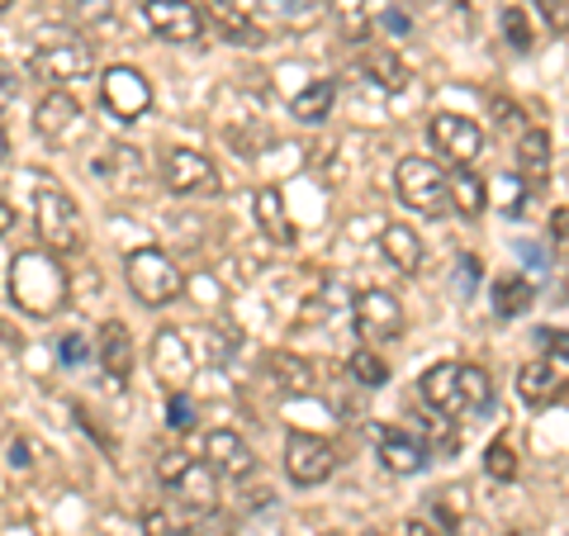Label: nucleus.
Masks as SVG:
<instances>
[{
    "label": "nucleus",
    "mask_w": 569,
    "mask_h": 536,
    "mask_svg": "<svg viewBox=\"0 0 569 536\" xmlns=\"http://www.w3.org/2000/svg\"><path fill=\"white\" fill-rule=\"evenodd\" d=\"M332 100H337V81L318 77V81H309L305 91L290 100V115H295L299 123H323V119L332 115Z\"/></svg>",
    "instance_id": "393cba45"
},
{
    "label": "nucleus",
    "mask_w": 569,
    "mask_h": 536,
    "mask_svg": "<svg viewBox=\"0 0 569 536\" xmlns=\"http://www.w3.org/2000/svg\"><path fill=\"white\" fill-rule=\"evenodd\" d=\"M33 228H39V238L58 257L81 252L86 247V219H81L77 200H71L62 186H39V195H33Z\"/></svg>",
    "instance_id": "f03ea898"
},
{
    "label": "nucleus",
    "mask_w": 569,
    "mask_h": 536,
    "mask_svg": "<svg viewBox=\"0 0 569 536\" xmlns=\"http://www.w3.org/2000/svg\"><path fill=\"white\" fill-rule=\"evenodd\" d=\"M6 157H10V138H6V129H0V167H6Z\"/></svg>",
    "instance_id": "8fccbe9b"
},
{
    "label": "nucleus",
    "mask_w": 569,
    "mask_h": 536,
    "mask_svg": "<svg viewBox=\"0 0 569 536\" xmlns=\"http://www.w3.org/2000/svg\"><path fill=\"white\" fill-rule=\"evenodd\" d=\"M100 105L114 119L133 123V119H142L152 110V81L142 77L138 67H110L104 71V81H100Z\"/></svg>",
    "instance_id": "6e6552de"
},
{
    "label": "nucleus",
    "mask_w": 569,
    "mask_h": 536,
    "mask_svg": "<svg viewBox=\"0 0 569 536\" xmlns=\"http://www.w3.org/2000/svg\"><path fill=\"white\" fill-rule=\"evenodd\" d=\"M403 536H441V527L422 523V517H408V523H403Z\"/></svg>",
    "instance_id": "a18cd8bd"
},
{
    "label": "nucleus",
    "mask_w": 569,
    "mask_h": 536,
    "mask_svg": "<svg viewBox=\"0 0 569 536\" xmlns=\"http://www.w3.org/2000/svg\"><path fill=\"white\" fill-rule=\"evenodd\" d=\"M96 176L110 190L129 195V190H142V181H148V167H142V152L138 148H129V142H110L104 157L96 162Z\"/></svg>",
    "instance_id": "dca6fc26"
},
{
    "label": "nucleus",
    "mask_w": 569,
    "mask_h": 536,
    "mask_svg": "<svg viewBox=\"0 0 569 536\" xmlns=\"http://www.w3.org/2000/svg\"><path fill=\"white\" fill-rule=\"evenodd\" d=\"M366 71H370V77H376V81L385 86V91H403V86H408V71H403V62H399L389 48L366 52Z\"/></svg>",
    "instance_id": "c756f323"
},
{
    "label": "nucleus",
    "mask_w": 569,
    "mask_h": 536,
    "mask_svg": "<svg viewBox=\"0 0 569 536\" xmlns=\"http://www.w3.org/2000/svg\"><path fill=\"white\" fill-rule=\"evenodd\" d=\"M456 6H470V0H456Z\"/></svg>",
    "instance_id": "603ef678"
},
{
    "label": "nucleus",
    "mask_w": 569,
    "mask_h": 536,
    "mask_svg": "<svg viewBox=\"0 0 569 536\" xmlns=\"http://www.w3.org/2000/svg\"><path fill=\"white\" fill-rule=\"evenodd\" d=\"M537 343H541L550 356H556V361L569 366V332H565V328H541V332H537Z\"/></svg>",
    "instance_id": "ea45409f"
},
{
    "label": "nucleus",
    "mask_w": 569,
    "mask_h": 536,
    "mask_svg": "<svg viewBox=\"0 0 569 536\" xmlns=\"http://www.w3.org/2000/svg\"><path fill=\"white\" fill-rule=\"evenodd\" d=\"M91 67H96L91 48L77 43V39H52V43H39L29 52V77L33 81H77Z\"/></svg>",
    "instance_id": "9d476101"
},
{
    "label": "nucleus",
    "mask_w": 569,
    "mask_h": 536,
    "mask_svg": "<svg viewBox=\"0 0 569 536\" xmlns=\"http://www.w3.org/2000/svg\"><path fill=\"white\" fill-rule=\"evenodd\" d=\"M142 536H190L167 508H148L142 513Z\"/></svg>",
    "instance_id": "4c0bfd02"
},
{
    "label": "nucleus",
    "mask_w": 569,
    "mask_h": 536,
    "mask_svg": "<svg viewBox=\"0 0 569 536\" xmlns=\"http://www.w3.org/2000/svg\"><path fill=\"white\" fill-rule=\"evenodd\" d=\"M541 20L550 24V33H569V0H537Z\"/></svg>",
    "instance_id": "58836bf2"
},
{
    "label": "nucleus",
    "mask_w": 569,
    "mask_h": 536,
    "mask_svg": "<svg viewBox=\"0 0 569 536\" xmlns=\"http://www.w3.org/2000/svg\"><path fill=\"white\" fill-rule=\"evenodd\" d=\"M71 20L77 24H110L114 0H71Z\"/></svg>",
    "instance_id": "f704fd0d"
},
{
    "label": "nucleus",
    "mask_w": 569,
    "mask_h": 536,
    "mask_svg": "<svg viewBox=\"0 0 569 536\" xmlns=\"http://www.w3.org/2000/svg\"><path fill=\"white\" fill-rule=\"evenodd\" d=\"M14 96H20V77L10 67H0V105H10Z\"/></svg>",
    "instance_id": "c03bdc74"
},
{
    "label": "nucleus",
    "mask_w": 569,
    "mask_h": 536,
    "mask_svg": "<svg viewBox=\"0 0 569 536\" xmlns=\"http://www.w3.org/2000/svg\"><path fill=\"white\" fill-rule=\"evenodd\" d=\"M427 138H432V148L447 157L451 167H470L475 157L485 152V129H479L475 119H466V115H432Z\"/></svg>",
    "instance_id": "9b49d317"
},
{
    "label": "nucleus",
    "mask_w": 569,
    "mask_h": 536,
    "mask_svg": "<svg viewBox=\"0 0 569 536\" xmlns=\"http://www.w3.org/2000/svg\"><path fill=\"white\" fill-rule=\"evenodd\" d=\"M142 14H148L157 39H167V43H200V33H204V14L190 0H148Z\"/></svg>",
    "instance_id": "ddd939ff"
},
{
    "label": "nucleus",
    "mask_w": 569,
    "mask_h": 536,
    "mask_svg": "<svg viewBox=\"0 0 569 536\" xmlns=\"http://www.w3.org/2000/svg\"><path fill=\"white\" fill-rule=\"evenodd\" d=\"M498 209L503 214H522V205H527V181L522 176H498Z\"/></svg>",
    "instance_id": "72a5a7b5"
},
{
    "label": "nucleus",
    "mask_w": 569,
    "mask_h": 536,
    "mask_svg": "<svg viewBox=\"0 0 569 536\" xmlns=\"http://www.w3.org/2000/svg\"><path fill=\"white\" fill-rule=\"evenodd\" d=\"M370 536H385V532H370Z\"/></svg>",
    "instance_id": "864d4df0"
},
{
    "label": "nucleus",
    "mask_w": 569,
    "mask_h": 536,
    "mask_svg": "<svg viewBox=\"0 0 569 536\" xmlns=\"http://www.w3.org/2000/svg\"><path fill=\"white\" fill-rule=\"evenodd\" d=\"M337 470V451L323 441V437H313V433H290L284 437V475L295 479V485H323V479Z\"/></svg>",
    "instance_id": "1a4fd4ad"
},
{
    "label": "nucleus",
    "mask_w": 569,
    "mask_h": 536,
    "mask_svg": "<svg viewBox=\"0 0 569 536\" xmlns=\"http://www.w3.org/2000/svg\"><path fill=\"white\" fill-rule=\"evenodd\" d=\"M395 190L408 209L427 214V219H437V214L451 209V176L441 171L432 157H403L395 167Z\"/></svg>",
    "instance_id": "20e7f679"
},
{
    "label": "nucleus",
    "mask_w": 569,
    "mask_h": 536,
    "mask_svg": "<svg viewBox=\"0 0 569 536\" xmlns=\"http://www.w3.org/2000/svg\"><path fill=\"white\" fill-rule=\"evenodd\" d=\"M376 441H380V460L389 475H418L427 466V446L408 427H380Z\"/></svg>",
    "instance_id": "6ab92c4d"
},
{
    "label": "nucleus",
    "mask_w": 569,
    "mask_h": 536,
    "mask_svg": "<svg viewBox=\"0 0 569 536\" xmlns=\"http://www.w3.org/2000/svg\"><path fill=\"white\" fill-rule=\"evenodd\" d=\"M10 299L29 318H52L67 309V271L52 252H20L10 261Z\"/></svg>",
    "instance_id": "f257e3e1"
},
{
    "label": "nucleus",
    "mask_w": 569,
    "mask_h": 536,
    "mask_svg": "<svg viewBox=\"0 0 569 536\" xmlns=\"http://www.w3.org/2000/svg\"><path fill=\"white\" fill-rule=\"evenodd\" d=\"M10 466L14 470H33V446L29 441H10Z\"/></svg>",
    "instance_id": "37998d69"
},
{
    "label": "nucleus",
    "mask_w": 569,
    "mask_h": 536,
    "mask_svg": "<svg viewBox=\"0 0 569 536\" xmlns=\"http://www.w3.org/2000/svg\"><path fill=\"white\" fill-rule=\"evenodd\" d=\"M123 280H129V290L148 304V309H162V304H171L186 290L181 266H176L162 247H138V252L123 257Z\"/></svg>",
    "instance_id": "7ed1b4c3"
},
{
    "label": "nucleus",
    "mask_w": 569,
    "mask_h": 536,
    "mask_svg": "<svg viewBox=\"0 0 569 536\" xmlns=\"http://www.w3.org/2000/svg\"><path fill=\"white\" fill-rule=\"evenodd\" d=\"M58 361H67V366H81L86 361V337H62V347H58Z\"/></svg>",
    "instance_id": "a19ab883"
},
{
    "label": "nucleus",
    "mask_w": 569,
    "mask_h": 536,
    "mask_svg": "<svg viewBox=\"0 0 569 536\" xmlns=\"http://www.w3.org/2000/svg\"><path fill=\"white\" fill-rule=\"evenodd\" d=\"M252 219H257V228H261V234L271 238V242H295V224H290V214H284V200H280L271 186L252 195Z\"/></svg>",
    "instance_id": "b1692460"
},
{
    "label": "nucleus",
    "mask_w": 569,
    "mask_h": 536,
    "mask_svg": "<svg viewBox=\"0 0 569 536\" xmlns=\"http://www.w3.org/2000/svg\"><path fill=\"white\" fill-rule=\"evenodd\" d=\"M485 205H489V186L479 181L470 167H456V176H451V209L466 214V219H475Z\"/></svg>",
    "instance_id": "bb28decb"
},
{
    "label": "nucleus",
    "mask_w": 569,
    "mask_h": 536,
    "mask_svg": "<svg viewBox=\"0 0 569 536\" xmlns=\"http://www.w3.org/2000/svg\"><path fill=\"white\" fill-rule=\"evenodd\" d=\"M77 123H81V105L67 91H48L39 100V110H33V129H39V138H48V142H67L77 133Z\"/></svg>",
    "instance_id": "aec40b11"
},
{
    "label": "nucleus",
    "mask_w": 569,
    "mask_h": 536,
    "mask_svg": "<svg viewBox=\"0 0 569 536\" xmlns=\"http://www.w3.org/2000/svg\"><path fill=\"white\" fill-rule=\"evenodd\" d=\"M385 24H389V29H395V33H408V14H399V10H389V14H385Z\"/></svg>",
    "instance_id": "de8ad7c7"
},
{
    "label": "nucleus",
    "mask_w": 569,
    "mask_h": 536,
    "mask_svg": "<svg viewBox=\"0 0 569 536\" xmlns=\"http://www.w3.org/2000/svg\"><path fill=\"white\" fill-rule=\"evenodd\" d=\"M266 380H271L280 395H309L313 389V366L305 361V356H295V351H276L271 361H266Z\"/></svg>",
    "instance_id": "5701e85b"
},
{
    "label": "nucleus",
    "mask_w": 569,
    "mask_h": 536,
    "mask_svg": "<svg viewBox=\"0 0 569 536\" xmlns=\"http://www.w3.org/2000/svg\"><path fill=\"white\" fill-rule=\"evenodd\" d=\"M10 6H14V0H0V10H10Z\"/></svg>",
    "instance_id": "3c124183"
},
{
    "label": "nucleus",
    "mask_w": 569,
    "mask_h": 536,
    "mask_svg": "<svg viewBox=\"0 0 569 536\" xmlns=\"http://www.w3.org/2000/svg\"><path fill=\"white\" fill-rule=\"evenodd\" d=\"M167 427H176V433H190V427H194V404H190L186 389L167 395Z\"/></svg>",
    "instance_id": "e433bc0d"
},
{
    "label": "nucleus",
    "mask_w": 569,
    "mask_h": 536,
    "mask_svg": "<svg viewBox=\"0 0 569 536\" xmlns=\"http://www.w3.org/2000/svg\"><path fill=\"white\" fill-rule=\"evenodd\" d=\"M485 470H489V479H518V451H512V441H508V437L489 441Z\"/></svg>",
    "instance_id": "473e14b6"
},
{
    "label": "nucleus",
    "mask_w": 569,
    "mask_h": 536,
    "mask_svg": "<svg viewBox=\"0 0 569 536\" xmlns=\"http://www.w3.org/2000/svg\"><path fill=\"white\" fill-rule=\"evenodd\" d=\"M550 224H556V238H569V209H556V219Z\"/></svg>",
    "instance_id": "09e8293b"
},
{
    "label": "nucleus",
    "mask_w": 569,
    "mask_h": 536,
    "mask_svg": "<svg viewBox=\"0 0 569 536\" xmlns=\"http://www.w3.org/2000/svg\"><path fill=\"white\" fill-rule=\"evenodd\" d=\"M456 271H460V276H456V280H460V295H470L475 285H479V257H460Z\"/></svg>",
    "instance_id": "79ce46f5"
},
{
    "label": "nucleus",
    "mask_w": 569,
    "mask_h": 536,
    "mask_svg": "<svg viewBox=\"0 0 569 536\" xmlns=\"http://www.w3.org/2000/svg\"><path fill=\"white\" fill-rule=\"evenodd\" d=\"M96 361H100L104 375H110L114 389L129 380V370H133V337H129V328H123L119 318H110V324L96 332Z\"/></svg>",
    "instance_id": "a211bd4d"
},
{
    "label": "nucleus",
    "mask_w": 569,
    "mask_h": 536,
    "mask_svg": "<svg viewBox=\"0 0 569 536\" xmlns=\"http://www.w3.org/2000/svg\"><path fill=\"white\" fill-rule=\"evenodd\" d=\"M328 10H332V20H337V29H342L347 43H366L370 39V10H366V0H328Z\"/></svg>",
    "instance_id": "cd10ccee"
},
{
    "label": "nucleus",
    "mask_w": 569,
    "mask_h": 536,
    "mask_svg": "<svg viewBox=\"0 0 569 536\" xmlns=\"http://www.w3.org/2000/svg\"><path fill=\"white\" fill-rule=\"evenodd\" d=\"M351 324L361 332L366 347H385L403 332V304L389 290H361L351 304Z\"/></svg>",
    "instance_id": "423d86ee"
},
{
    "label": "nucleus",
    "mask_w": 569,
    "mask_h": 536,
    "mask_svg": "<svg viewBox=\"0 0 569 536\" xmlns=\"http://www.w3.org/2000/svg\"><path fill=\"white\" fill-rule=\"evenodd\" d=\"M162 181H167L171 195L209 200V195H219V167H213L204 152H194V148H171L162 157Z\"/></svg>",
    "instance_id": "0eeeda50"
},
{
    "label": "nucleus",
    "mask_w": 569,
    "mask_h": 536,
    "mask_svg": "<svg viewBox=\"0 0 569 536\" xmlns=\"http://www.w3.org/2000/svg\"><path fill=\"white\" fill-rule=\"evenodd\" d=\"M209 20H213V29H219L228 43H238V48H257L261 43L257 20L238 6V0H209Z\"/></svg>",
    "instance_id": "412c9836"
},
{
    "label": "nucleus",
    "mask_w": 569,
    "mask_h": 536,
    "mask_svg": "<svg viewBox=\"0 0 569 536\" xmlns=\"http://www.w3.org/2000/svg\"><path fill=\"white\" fill-rule=\"evenodd\" d=\"M503 33H508V43L518 48V52L531 48V24H527V10L522 6H508L503 10Z\"/></svg>",
    "instance_id": "c9c22d12"
},
{
    "label": "nucleus",
    "mask_w": 569,
    "mask_h": 536,
    "mask_svg": "<svg viewBox=\"0 0 569 536\" xmlns=\"http://www.w3.org/2000/svg\"><path fill=\"white\" fill-rule=\"evenodd\" d=\"M380 252H385V261L395 266V271L413 276L418 266H422V238L408 224H389L385 234H380Z\"/></svg>",
    "instance_id": "4be33fe9"
},
{
    "label": "nucleus",
    "mask_w": 569,
    "mask_h": 536,
    "mask_svg": "<svg viewBox=\"0 0 569 536\" xmlns=\"http://www.w3.org/2000/svg\"><path fill=\"white\" fill-rule=\"evenodd\" d=\"M157 479L194 513H209L219 504V475H213L209 460H190L186 451H162L157 456Z\"/></svg>",
    "instance_id": "39448f33"
},
{
    "label": "nucleus",
    "mask_w": 569,
    "mask_h": 536,
    "mask_svg": "<svg viewBox=\"0 0 569 536\" xmlns=\"http://www.w3.org/2000/svg\"><path fill=\"white\" fill-rule=\"evenodd\" d=\"M347 370L361 380L366 389H380V385H389V366L376 356V347H356L351 351V361H347Z\"/></svg>",
    "instance_id": "7c9ffc66"
},
{
    "label": "nucleus",
    "mask_w": 569,
    "mask_h": 536,
    "mask_svg": "<svg viewBox=\"0 0 569 536\" xmlns=\"http://www.w3.org/2000/svg\"><path fill=\"white\" fill-rule=\"evenodd\" d=\"M531 309V280L527 276H503L493 285V314L498 318H518Z\"/></svg>",
    "instance_id": "c85d7f7f"
},
{
    "label": "nucleus",
    "mask_w": 569,
    "mask_h": 536,
    "mask_svg": "<svg viewBox=\"0 0 569 536\" xmlns=\"http://www.w3.org/2000/svg\"><path fill=\"white\" fill-rule=\"evenodd\" d=\"M460 389H466V408H475V414H485L493 404L489 370H479V366H460Z\"/></svg>",
    "instance_id": "2f4dec72"
},
{
    "label": "nucleus",
    "mask_w": 569,
    "mask_h": 536,
    "mask_svg": "<svg viewBox=\"0 0 569 536\" xmlns=\"http://www.w3.org/2000/svg\"><path fill=\"white\" fill-rule=\"evenodd\" d=\"M565 389H569V380L560 375V366L550 361V356H541V361H527V366L518 370V395H522L531 408L560 404V399H565Z\"/></svg>",
    "instance_id": "f3484780"
},
{
    "label": "nucleus",
    "mask_w": 569,
    "mask_h": 536,
    "mask_svg": "<svg viewBox=\"0 0 569 536\" xmlns=\"http://www.w3.org/2000/svg\"><path fill=\"white\" fill-rule=\"evenodd\" d=\"M148 361H152V375L167 385V395L190 385L194 375V351L186 347V332L181 328H157L152 347H148Z\"/></svg>",
    "instance_id": "f8f14e48"
},
{
    "label": "nucleus",
    "mask_w": 569,
    "mask_h": 536,
    "mask_svg": "<svg viewBox=\"0 0 569 536\" xmlns=\"http://www.w3.org/2000/svg\"><path fill=\"white\" fill-rule=\"evenodd\" d=\"M204 460L213 466V475H223V479H247L257 470L252 446H247L238 433H228V427H219V433L204 437Z\"/></svg>",
    "instance_id": "2eb2a0df"
},
{
    "label": "nucleus",
    "mask_w": 569,
    "mask_h": 536,
    "mask_svg": "<svg viewBox=\"0 0 569 536\" xmlns=\"http://www.w3.org/2000/svg\"><path fill=\"white\" fill-rule=\"evenodd\" d=\"M518 176L522 181H546L550 176V133L527 129L518 138Z\"/></svg>",
    "instance_id": "a878e982"
},
{
    "label": "nucleus",
    "mask_w": 569,
    "mask_h": 536,
    "mask_svg": "<svg viewBox=\"0 0 569 536\" xmlns=\"http://www.w3.org/2000/svg\"><path fill=\"white\" fill-rule=\"evenodd\" d=\"M422 404L432 408L437 418H460L466 408V389H460V366L456 361H437L422 375Z\"/></svg>",
    "instance_id": "4468645a"
},
{
    "label": "nucleus",
    "mask_w": 569,
    "mask_h": 536,
    "mask_svg": "<svg viewBox=\"0 0 569 536\" xmlns=\"http://www.w3.org/2000/svg\"><path fill=\"white\" fill-rule=\"evenodd\" d=\"M10 228H14V209H10L6 200H0V238H6V234H10Z\"/></svg>",
    "instance_id": "49530a36"
}]
</instances>
